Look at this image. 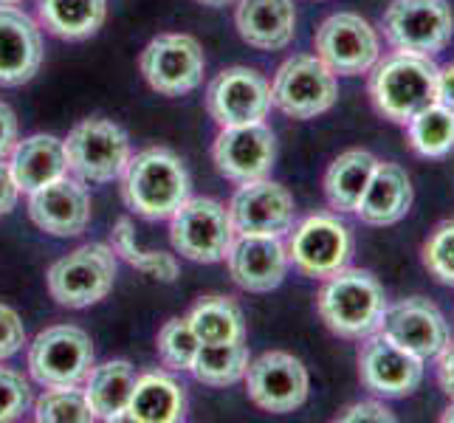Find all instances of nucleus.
<instances>
[{
	"mask_svg": "<svg viewBox=\"0 0 454 423\" xmlns=\"http://www.w3.org/2000/svg\"><path fill=\"white\" fill-rule=\"evenodd\" d=\"M124 203L145 221H167L190 198V172L167 147H147L124 167Z\"/></svg>",
	"mask_w": 454,
	"mask_h": 423,
	"instance_id": "obj_1",
	"label": "nucleus"
},
{
	"mask_svg": "<svg viewBox=\"0 0 454 423\" xmlns=\"http://www.w3.org/2000/svg\"><path fill=\"white\" fill-rule=\"evenodd\" d=\"M387 305L384 286L362 269H341L327 277L317 296L322 322L341 339H367L375 333Z\"/></svg>",
	"mask_w": 454,
	"mask_h": 423,
	"instance_id": "obj_2",
	"label": "nucleus"
},
{
	"mask_svg": "<svg viewBox=\"0 0 454 423\" xmlns=\"http://www.w3.org/2000/svg\"><path fill=\"white\" fill-rule=\"evenodd\" d=\"M370 99L384 119L406 124L437 102V66L432 57L395 51L370 68Z\"/></svg>",
	"mask_w": 454,
	"mask_h": 423,
	"instance_id": "obj_3",
	"label": "nucleus"
},
{
	"mask_svg": "<svg viewBox=\"0 0 454 423\" xmlns=\"http://www.w3.org/2000/svg\"><path fill=\"white\" fill-rule=\"evenodd\" d=\"M68 172L82 184H107L121 178L130 161V138L116 121L90 116L82 119L62 141Z\"/></svg>",
	"mask_w": 454,
	"mask_h": 423,
	"instance_id": "obj_4",
	"label": "nucleus"
},
{
	"mask_svg": "<svg viewBox=\"0 0 454 423\" xmlns=\"http://www.w3.org/2000/svg\"><path fill=\"white\" fill-rule=\"evenodd\" d=\"M116 279V255L111 246L88 243L59 257L49 269V294L62 308H88L105 300Z\"/></svg>",
	"mask_w": 454,
	"mask_h": 423,
	"instance_id": "obj_5",
	"label": "nucleus"
},
{
	"mask_svg": "<svg viewBox=\"0 0 454 423\" xmlns=\"http://www.w3.org/2000/svg\"><path fill=\"white\" fill-rule=\"evenodd\" d=\"M381 28L395 51L434 57L454 37V14L446 0H393Z\"/></svg>",
	"mask_w": 454,
	"mask_h": 423,
	"instance_id": "obj_6",
	"label": "nucleus"
},
{
	"mask_svg": "<svg viewBox=\"0 0 454 423\" xmlns=\"http://www.w3.org/2000/svg\"><path fill=\"white\" fill-rule=\"evenodd\" d=\"M169 240L192 262L223 260L234 240L229 209L215 198H186L169 217Z\"/></svg>",
	"mask_w": 454,
	"mask_h": 423,
	"instance_id": "obj_7",
	"label": "nucleus"
},
{
	"mask_svg": "<svg viewBox=\"0 0 454 423\" xmlns=\"http://www.w3.org/2000/svg\"><path fill=\"white\" fill-rule=\"evenodd\" d=\"M286 248H288V260L305 277L327 279L350 265L356 240L348 223L339 221L331 212H319V215L305 217V221L291 231V240Z\"/></svg>",
	"mask_w": 454,
	"mask_h": 423,
	"instance_id": "obj_8",
	"label": "nucleus"
},
{
	"mask_svg": "<svg viewBox=\"0 0 454 423\" xmlns=\"http://www.w3.org/2000/svg\"><path fill=\"white\" fill-rule=\"evenodd\" d=\"M93 367V341L74 325L45 327L31 341L28 372L40 387H74L88 379Z\"/></svg>",
	"mask_w": 454,
	"mask_h": 423,
	"instance_id": "obj_9",
	"label": "nucleus"
},
{
	"mask_svg": "<svg viewBox=\"0 0 454 423\" xmlns=\"http://www.w3.org/2000/svg\"><path fill=\"white\" fill-rule=\"evenodd\" d=\"M339 97L336 74L319 57L296 54L279 66L271 85V105L291 119H317Z\"/></svg>",
	"mask_w": 454,
	"mask_h": 423,
	"instance_id": "obj_10",
	"label": "nucleus"
},
{
	"mask_svg": "<svg viewBox=\"0 0 454 423\" xmlns=\"http://www.w3.org/2000/svg\"><path fill=\"white\" fill-rule=\"evenodd\" d=\"M317 57L339 76H362L381 59V40L362 14L339 12L331 14L319 28L317 37Z\"/></svg>",
	"mask_w": 454,
	"mask_h": 423,
	"instance_id": "obj_11",
	"label": "nucleus"
},
{
	"mask_svg": "<svg viewBox=\"0 0 454 423\" xmlns=\"http://www.w3.org/2000/svg\"><path fill=\"white\" fill-rule=\"evenodd\" d=\"M138 66L155 93L184 97L203 82L207 57H203L200 43L190 35H161L150 40Z\"/></svg>",
	"mask_w": 454,
	"mask_h": 423,
	"instance_id": "obj_12",
	"label": "nucleus"
},
{
	"mask_svg": "<svg viewBox=\"0 0 454 423\" xmlns=\"http://www.w3.org/2000/svg\"><path fill=\"white\" fill-rule=\"evenodd\" d=\"M243 379H246L248 398L265 412L286 415L300 410L308 401V389H310L308 370L291 353L283 350L262 353L254 362H248Z\"/></svg>",
	"mask_w": 454,
	"mask_h": 423,
	"instance_id": "obj_13",
	"label": "nucleus"
},
{
	"mask_svg": "<svg viewBox=\"0 0 454 423\" xmlns=\"http://www.w3.org/2000/svg\"><path fill=\"white\" fill-rule=\"evenodd\" d=\"M424 358L398 348L393 339L375 331L364 339L358 353V379L372 396L406 398L424 381Z\"/></svg>",
	"mask_w": 454,
	"mask_h": 423,
	"instance_id": "obj_14",
	"label": "nucleus"
},
{
	"mask_svg": "<svg viewBox=\"0 0 454 423\" xmlns=\"http://www.w3.org/2000/svg\"><path fill=\"white\" fill-rule=\"evenodd\" d=\"M207 111L221 128L262 121L271 111V85L254 68H226L207 88Z\"/></svg>",
	"mask_w": 454,
	"mask_h": 423,
	"instance_id": "obj_15",
	"label": "nucleus"
},
{
	"mask_svg": "<svg viewBox=\"0 0 454 423\" xmlns=\"http://www.w3.org/2000/svg\"><path fill=\"white\" fill-rule=\"evenodd\" d=\"M215 167L234 184L269 178L277 161V136L265 121L223 128L212 147Z\"/></svg>",
	"mask_w": 454,
	"mask_h": 423,
	"instance_id": "obj_16",
	"label": "nucleus"
},
{
	"mask_svg": "<svg viewBox=\"0 0 454 423\" xmlns=\"http://www.w3.org/2000/svg\"><path fill=\"white\" fill-rule=\"evenodd\" d=\"M294 198L283 184L260 178L240 184L229 203V217L234 234H271L286 238L294 229Z\"/></svg>",
	"mask_w": 454,
	"mask_h": 423,
	"instance_id": "obj_17",
	"label": "nucleus"
},
{
	"mask_svg": "<svg viewBox=\"0 0 454 423\" xmlns=\"http://www.w3.org/2000/svg\"><path fill=\"white\" fill-rule=\"evenodd\" d=\"M379 331L387 339H393L398 348L424 358V362L441 356L451 339L441 308L424 300V296H410V300L387 305Z\"/></svg>",
	"mask_w": 454,
	"mask_h": 423,
	"instance_id": "obj_18",
	"label": "nucleus"
},
{
	"mask_svg": "<svg viewBox=\"0 0 454 423\" xmlns=\"http://www.w3.org/2000/svg\"><path fill=\"white\" fill-rule=\"evenodd\" d=\"M229 274L248 294H269L288 274V248L271 234H234L226 252Z\"/></svg>",
	"mask_w": 454,
	"mask_h": 423,
	"instance_id": "obj_19",
	"label": "nucleus"
},
{
	"mask_svg": "<svg viewBox=\"0 0 454 423\" xmlns=\"http://www.w3.org/2000/svg\"><path fill=\"white\" fill-rule=\"evenodd\" d=\"M28 215L45 234L54 238H76L88 229L90 198L80 181L57 178L40 190L28 192Z\"/></svg>",
	"mask_w": 454,
	"mask_h": 423,
	"instance_id": "obj_20",
	"label": "nucleus"
},
{
	"mask_svg": "<svg viewBox=\"0 0 454 423\" xmlns=\"http://www.w3.org/2000/svg\"><path fill=\"white\" fill-rule=\"evenodd\" d=\"M43 66V35L26 12L0 6V88L35 80Z\"/></svg>",
	"mask_w": 454,
	"mask_h": 423,
	"instance_id": "obj_21",
	"label": "nucleus"
},
{
	"mask_svg": "<svg viewBox=\"0 0 454 423\" xmlns=\"http://www.w3.org/2000/svg\"><path fill=\"white\" fill-rule=\"evenodd\" d=\"M234 26L243 43L260 51H279L294 40L296 6L294 0H240Z\"/></svg>",
	"mask_w": 454,
	"mask_h": 423,
	"instance_id": "obj_22",
	"label": "nucleus"
},
{
	"mask_svg": "<svg viewBox=\"0 0 454 423\" xmlns=\"http://www.w3.org/2000/svg\"><path fill=\"white\" fill-rule=\"evenodd\" d=\"M412 198L415 192L406 169L389 161H379L362 200H358L356 215L367 226H393L406 217V212L412 207Z\"/></svg>",
	"mask_w": 454,
	"mask_h": 423,
	"instance_id": "obj_23",
	"label": "nucleus"
},
{
	"mask_svg": "<svg viewBox=\"0 0 454 423\" xmlns=\"http://www.w3.org/2000/svg\"><path fill=\"white\" fill-rule=\"evenodd\" d=\"M9 169L20 192H35L40 186L62 178L68 172L66 147H62V141L57 136L49 133L28 136L14 145Z\"/></svg>",
	"mask_w": 454,
	"mask_h": 423,
	"instance_id": "obj_24",
	"label": "nucleus"
},
{
	"mask_svg": "<svg viewBox=\"0 0 454 423\" xmlns=\"http://www.w3.org/2000/svg\"><path fill=\"white\" fill-rule=\"evenodd\" d=\"M186 418V389L167 372H145L136 379L128 420L178 423Z\"/></svg>",
	"mask_w": 454,
	"mask_h": 423,
	"instance_id": "obj_25",
	"label": "nucleus"
},
{
	"mask_svg": "<svg viewBox=\"0 0 454 423\" xmlns=\"http://www.w3.org/2000/svg\"><path fill=\"white\" fill-rule=\"evenodd\" d=\"M136 370L130 362L116 358V362H105L99 367H90L85 396L97 418L102 420H128V406L136 387Z\"/></svg>",
	"mask_w": 454,
	"mask_h": 423,
	"instance_id": "obj_26",
	"label": "nucleus"
},
{
	"mask_svg": "<svg viewBox=\"0 0 454 423\" xmlns=\"http://www.w3.org/2000/svg\"><path fill=\"white\" fill-rule=\"evenodd\" d=\"M37 18L59 40H88L107 18V0H37Z\"/></svg>",
	"mask_w": 454,
	"mask_h": 423,
	"instance_id": "obj_27",
	"label": "nucleus"
},
{
	"mask_svg": "<svg viewBox=\"0 0 454 423\" xmlns=\"http://www.w3.org/2000/svg\"><path fill=\"white\" fill-rule=\"evenodd\" d=\"M379 159L367 150H348L327 167L325 176V198L336 212H356L367 184L372 178Z\"/></svg>",
	"mask_w": 454,
	"mask_h": 423,
	"instance_id": "obj_28",
	"label": "nucleus"
},
{
	"mask_svg": "<svg viewBox=\"0 0 454 423\" xmlns=\"http://www.w3.org/2000/svg\"><path fill=\"white\" fill-rule=\"evenodd\" d=\"M186 319H190V327L195 331L200 344L246 339L243 310L231 296H203Z\"/></svg>",
	"mask_w": 454,
	"mask_h": 423,
	"instance_id": "obj_29",
	"label": "nucleus"
},
{
	"mask_svg": "<svg viewBox=\"0 0 454 423\" xmlns=\"http://www.w3.org/2000/svg\"><path fill=\"white\" fill-rule=\"evenodd\" d=\"M248 348L243 341H215L200 344L190 372L207 387H231L238 384L248 370Z\"/></svg>",
	"mask_w": 454,
	"mask_h": 423,
	"instance_id": "obj_30",
	"label": "nucleus"
},
{
	"mask_svg": "<svg viewBox=\"0 0 454 423\" xmlns=\"http://www.w3.org/2000/svg\"><path fill=\"white\" fill-rule=\"evenodd\" d=\"M406 138L424 159H443L454 150V114L441 102L427 105L406 121Z\"/></svg>",
	"mask_w": 454,
	"mask_h": 423,
	"instance_id": "obj_31",
	"label": "nucleus"
},
{
	"mask_svg": "<svg viewBox=\"0 0 454 423\" xmlns=\"http://www.w3.org/2000/svg\"><path fill=\"white\" fill-rule=\"evenodd\" d=\"M111 248L121 257L128 260L133 269L145 271L155 279L161 282H172L178 277V262L172 255H164V252H147V248L138 246L136 240V231H133V223L130 217H121V221L114 226V234H111Z\"/></svg>",
	"mask_w": 454,
	"mask_h": 423,
	"instance_id": "obj_32",
	"label": "nucleus"
},
{
	"mask_svg": "<svg viewBox=\"0 0 454 423\" xmlns=\"http://www.w3.org/2000/svg\"><path fill=\"white\" fill-rule=\"evenodd\" d=\"M35 418L40 423H90L97 420L93 415L85 389L74 387H49V393H43L35 401Z\"/></svg>",
	"mask_w": 454,
	"mask_h": 423,
	"instance_id": "obj_33",
	"label": "nucleus"
},
{
	"mask_svg": "<svg viewBox=\"0 0 454 423\" xmlns=\"http://www.w3.org/2000/svg\"><path fill=\"white\" fill-rule=\"evenodd\" d=\"M155 348H159L161 364L169 370H190L195 362V353L200 348V341L195 331L190 327V319H169L159 331L155 339Z\"/></svg>",
	"mask_w": 454,
	"mask_h": 423,
	"instance_id": "obj_34",
	"label": "nucleus"
},
{
	"mask_svg": "<svg viewBox=\"0 0 454 423\" xmlns=\"http://www.w3.org/2000/svg\"><path fill=\"white\" fill-rule=\"evenodd\" d=\"M424 265L427 271L443 282L454 286V221H443L424 243Z\"/></svg>",
	"mask_w": 454,
	"mask_h": 423,
	"instance_id": "obj_35",
	"label": "nucleus"
},
{
	"mask_svg": "<svg viewBox=\"0 0 454 423\" xmlns=\"http://www.w3.org/2000/svg\"><path fill=\"white\" fill-rule=\"evenodd\" d=\"M35 403L28 381L18 370L0 367V423L4 420H18L28 406Z\"/></svg>",
	"mask_w": 454,
	"mask_h": 423,
	"instance_id": "obj_36",
	"label": "nucleus"
},
{
	"mask_svg": "<svg viewBox=\"0 0 454 423\" xmlns=\"http://www.w3.org/2000/svg\"><path fill=\"white\" fill-rule=\"evenodd\" d=\"M23 344H26V327L18 317V310L0 305V362L18 356L23 350Z\"/></svg>",
	"mask_w": 454,
	"mask_h": 423,
	"instance_id": "obj_37",
	"label": "nucleus"
},
{
	"mask_svg": "<svg viewBox=\"0 0 454 423\" xmlns=\"http://www.w3.org/2000/svg\"><path fill=\"white\" fill-rule=\"evenodd\" d=\"M341 423H362V420H375V423H395L393 410H387L384 403L379 401H362V403H353L350 410H344L339 415Z\"/></svg>",
	"mask_w": 454,
	"mask_h": 423,
	"instance_id": "obj_38",
	"label": "nucleus"
},
{
	"mask_svg": "<svg viewBox=\"0 0 454 423\" xmlns=\"http://www.w3.org/2000/svg\"><path fill=\"white\" fill-rule=\"evenodd\" d=\"M14 145H18V116L6 102H0V161L9 159Z\"/></svg>",
	"mask_w": 454,
	"mask_h": 423,
	"instance_id": "obj_39",
	"label": "nucleus"
},
{
	"mask_svg": "<svg viewBox=\"0 0 454 423\" xmlns=\"http://www.w3.org/2000/svg\"><path fill=\"white\" fill-rule=\"evenodd\" d=\"M18 195H20V190H18V184H14V178H12L9 164L0 161V217L9 215L14 207H18Z\"/></svg>",
	"mask_w": 454,
	"mask_h": 423,
	"instance_id": "obj_40",
	"label": "nucleus"
},
{
	"mask_svg": "<svg viewBox=\"0 0 454 423\" xmlns=\"http://www.w3.org/2000/svg\"><path fill=\"white\" fill-rule=\"evenodd\" d=\"M437 381H441L443 393L454 398V341L451 339L441 350V356H437Z\"/></svg>",
	"mask_w": 454,
	"mask_h": 423,
	"instance_id": "obj_41",
	"label": "nucleus"
},
{
	"mask_svg": "<svg viewBox=\"0 0 454 423\" xmlns=\"http://www.w3.org/2000/svg\"><path fill=\"white\" fill-rule=\"evenodd\" d=\"M437 102L454 114V62L446 68H437Z\"/></svg>",
	"mask_w": 454,
	"mask_h": 423,
	"instance_id": "obj_42",
	"label": "nucleus"
},
{
	"mask_svg": "<svg viewBox=\"0 0 454 423\" xmlns=\"http://www.w3.org/2000/svg\"><path fill=\"white\" fill-rule=\"evenodd\" d=\"M441 420H443V423H454V398H451V403H449L446 410H443Z\"/></svg>",
	"mask_w": 454,
	"mask_h": 423,
	"instance_id": "obj_43",
	"label": "nucleus"
},
{
	"mask_svg": "<svg viewBox=\"0 0 454 423\" xmlns=\"http://www.w3.org/2000/svg\"><path fill=\"white\" fill-rule=\"evenodd\" d=\"M198 4H203V6H226V4H231V0H198Z\"/></svg>",
	"mask_w": 454,
	"mask_h": 423,
	"instance_id": "obj_44",
	"label": "nucleus"
},
{
	"mask_svg": "<svg viewBox=\"0 0 454 423\" xmlns=\"http://www.w3.org/2000/svg\"><path fill=\"white\" fill-rule=\"evenodd\" d=\"M14 4H20V0H0V6H14Z\"/></svg>",
	"mask_w": 454,
	"mask_h": 423,
	"instance_id": "obj_45",
	"label": "nucleus"
}]
</instances>
